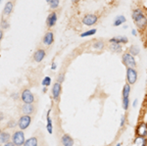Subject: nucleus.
<instances>
[{
  "label": "nucleus",
  "instance_id": "1",
  "mask_svg": "<svg viewBox=\"0 0 147 146\" xmlns=\"http://www.w3.org/2000/svg\"><path fill=\"white\" fill-rule=\"evenodd\" d=\"M132 19H134V24L139 29L143 30L147 27V18L144 16L143 12L140 9H136L132 12Z\"/></svg>",
  "mask_w": 147,
  "mask_h": 146
},
{
  "label": "nucleus",
  "instance_id": "2",
  "mask_svg": "<svg viewBox=\"0 0 147 146\" xmlns=\"http://www.w3.org/2000/svg\"><path fill=\"white\" fill-rule=\"evenodd\" d=\"M25 135L22 131H17L13 133L12 135V142L14 143L16 146H22L25 143Z\"/></svg>",
  "mask_w": 147,
  "mask_h": 146
},
{
  "label": "nucleus",
  "instance_id": "3",
  "mask_svg": "<svg viewBox=\"0 0 147 146\" xmlns=\"http://www.w3.org/2000/svg\"><path fill=\"white\" fill-rule=\"evenodd\" d=\"M123 63L127 66V68H134L136 66V59L130 53H125L123 55Z\"/></svg>",
  "mask_w": 147,
  "mask_h": 146
},
{
  "label": "nucleus",
  "instance_id": "4",
  "mask_svg": "<svg viewBox=\"0 0 147 146\" xmlns=\"http://www.w3.org/2000/svg\"><path fill=\"white\" fill-rule=\"evenodd\" d=\"M30 123H32V118H30V116H28V115H24V116L21 117L20 120H19L18 126H19V128L21 129V131H23V129H27L30 124Z\"/></svg>",
  "mask_w": 147,
  "mask_h": 146
},
{
  "label": "nucleus",
  "instance_id": "5",
  "mask_svg": "<svg viewBox=\"0 0 147 146\" xmlns=\"http://www.w3.org/2000/svg\"><path fill=\"white\" fill-rule=\"evenodd\" d=\"M137 79V72L134 68H127V81L129 84L136 83Z\"/></svg>",
  "mask_w": 147,
  "mask_h": 146
},
{
  "label": "nucleus",
  "instance_id": "6",
  "mask_svg": "<svg viewBox=\"0 0 147 146\" xmlns=\"http://www.w3.org/2000/svg\"><path fill=\"white\" fill-rule=\"evenodd\" d=\"M97 20H98V18H97L96 15H94V14H87V15H85L82 18V22L85 26H93L97 23Z\"/></svg>",
  "mask_w": 147,
  "mask_h": 146
},
{
  "label": "nucleus",
  "instance_id": "7",
  "mask_svg": "<svg viewBox=\"0 0 147 146\" xmlns=\"http://www.w3.org/2000/svg\"><path fill=\"white\" fill-rule=\"evenodd\" d=\"M22 100L24 103H27V104H32V102L34 101V94L30 92V89H25L22 93Z\"/></svg>",
  "mask_w": 147,
  "mask_h": 146
},
{
  "label": "nucleus",
  "instance_id": "8",
  "mask_svg": "<svg viewBox=\"0 0 147 146\" xmlns=\"http://www.w3.org/2000/svg\"><path fill=\"white\" fill-rule=\"evenodd\" d=\"M136 135L137 136H142V137H145L147 136V124L146 123H141L138 124L136 129Z\"/></svg>",
  "mask_w": 147,
  "mask_h": 146
},
{
  "label": "nucleus",
  "instance_id": "9",
  "mask_svg": "<svg viewBox=\"0 0 147 146\" xmlns=\"http://www.w3.org/2000/svg\"><path fill=\"white\" fill-rule=\"evenodd\" d=\"M57 22V14L56 12H52L48 15L47 17V20H46V25L48 28H52L55 26V24Z\"/></svg>",
  "mask_w": 147,
  "mask_h": 146
},
{
  "label": "nucleus",
  "instance_id": "10",
  "mask_svg": "<svg viewBox=\"0 0 147 146\" xmlns=\"http://www.w3.org/2000/svg\"><path fill=\"white\" fill-rule=\"evenodd\" d=\"M61 89H62L61 83H59V82L54 83L53 88H52V95H53L54 100H56V101L58 100L59 96H60V94H61Z\"/></svg>",
  "mask_w": 147,
  "mask_h": 146
},
{
  "label": "nucleus",
  "instance_id": "11",
  "mask_svg": "<svg viewBox=\"0 0 147 146\" xmlns=\"http://www.w3.org/2000/svg\"><path fill=\"white\" fill-rule=\"evenodd\" d=\"M46 53H45V50H43V49H38V50H36L34 54V59L35 62L39 63L41 62L42 60H43V58L45 57Z\"/></svg>",
  "mask_w": 147,
  "mask_h": 146
},
{
  "label": "nucleus",
  "instance_id": "12",
  "mask_svg": "<svg viewBox=\"0 0 147 146\" xmlns=\"http://www.w3.org/2000/svg\"><path fill=\"white\" fill-rule=\"evenodd\" d=\"M111 43H127L129 42V39H127V36H124V35H119V36H114L110 39Z\"/></svg>",
  "mask_w": 147,
  "mask_h": 146
},
{
  "label": "nucleus",
  "instance_id": "13",
  "mask_svg": "<svg viewBox=\"0 0 147 146\" xmlns=\"http://www.w3.org/2000/svg\"><path fill=\"white\" fill-rule=\"evenodd\" d=\"M54 41V34L53 32H46L45 35L43 36V39H42V42H43L45 45H51Z\"/></svg>",
  "mask_w": 147,
  "mask_h": 146
},
{
  "label": "nucleus",
  "instance_id": "14",
  "mask_svg": "<svg viewBox=\"0 0 147 146\" xmlns=\"http://www.w3.org/2000/svg\"><path fill=\"white\" fill-rule=\"evenodd\" d=\"M22 112L24 113V115L30 116L34 112V106L32 104H27V103H25L22 107Z\"/></svg>",
  "mask_w": 147,
  "mask_h": 146
},
{
  "label": "nucleus",
  "instance_id": "15",
  "mask_svg": "<svg viewBox=\"0 0 147 146\" xmlns=\"http://www.w3.org/2000/svg\"><path fill=\"white\" fill-rule=\"evenodd\" d=\"M61 142L64 146H74V140L69 135H64L61 138Z\"/></svg>",
  "mask_w": 147,
  "mask_h": 146
},
{
  "label": "nucleus",
  "instance_id": "16",
  "mask_svg": "<svg viewBox=\"0 0 147 146\" xmlns=\"http://www.w3.org/2000/svg\"><path fill=\"white\" fill-rule=\"evenodd\" d=\"M11 139V135L9 133H6V131H1V133H0V142L1 143H7L9 142Z\"/></svg>",
  "mask_w": 147,
  "mask_h": 146
},
{
  "label": "nucleus",
  "instance_id": "17",
  "mask_svg": "<svg viewBox=\"0 0 147 146\" xmlns=\"http://www.w3.org/2000/svg\"><path fill=\"white\" fill-rule=\"evenodd\" d=\"M13 2L12 1H9L7 2L5 4V7H4V11H3V15H6V16H9L10 14L12 13V11H13Z\"/></svg>",
  "mask_w": 147,
  "mask_h": 146
},
{
  "label": "nucleus",
  "instance_id": "18",
  "mask_svg": "<svg viewBox=\"0 0 147 146\" xmlns=\"http://www.w3.org/2000/svg\"><path fill=\"white\" fill-rule=\"evenodd\" d=\"M38 144V140L36 137H30L25 141L23 146H37Z\"/></svg>",
  "mask_w": 147,
  "mask_h": 146
},
{
  "label": "nucleus",
  "instance_id": "19",
  "mask_svg": "<svg viewBox=\"0 0 147 146\" xmlns=\"http://www.w3.org/2000/svg\"><path fill=\"white\" fill-rule=\"evenodd\" d=\"M134 144L136 146H146L147 141L145 137H142V136H137L134 140Z\"/></svg>",
  "mask_w": 147,
  "mask_h": 146
},
{
  "label": "nucleus",
  "instance_id": "20",
  "mask_svg": "<svg viewBox=\"0 0 147 146\" xmlns=\"http://www.w3.org/2000/svg\"><path fill=\"white\" fill-rule=\"evenodd\" d=\"M50 112H51V110H49L48 113H47V126H46V129H47V131H48L49 133H53V131H52V121H51V119H50Z\"/></svg>",
  "mask_w": 147,
  "mask_h": 146
},
{
  "label": "nucleus",
  "instance_id": "21",
  "mask_svg": "<svg viewBox=\"0 0 147 146\" xmlns=\"http://www.w3.org/2000/svg\"><path fill=\"white\" fill-rule=\"evenodd\" d=\"M125 22V18L124 16H118V17L115 19V21H114L113 25L115 26V27H118V26L122 25V24H124Z\"/></svg>",
  "mask_w": 147,
  "mask_h": 146
},
{
  "label": "nucleus",
  "instance_id": "22",
  "mask_svg": "<svg viewBox=\"0 0 147 146\" xmlns=\"http://www.w3.org/2000/svg\"><path fill=\"white\" fill-rule=\"evenodd\" d=\"M47 3L49 4V6H50L51 9H56L58 8L59 6V3H60V0H46Z\"/></svg>",
  "mask_w": 147,
  "mask_h": 146
},
{
  "label": "nucleus",
  "instance_id": "23",
  "mask_svg": "<svg viewBox=\"0 0 147 146\" xmlns=\"http://www.w3.org/2000/svg\"><path fill=\"white\" fill-rule=\"evenodd\" d=\"M130 92V85L129 83H125L123 88V97H129Z\"/></svg>",
  "mask_w": 147,
  "mask_h": 146
},
{
  "label": "nucleus",
  "instance_id": "24",
  "mask_svg": "<svg viewBox=\"0 0 147 146\" xmlns=\"http://www.w3.org/2000/svg\"><path fill=\"white\" fill-rule=\"evenodd\" d=\"M111 49H112L114 52L120 53L122 52V45L119 43H111Z\"/></svg>",
  "mask_w": 147,
  "mask_h": 146
},
{
  "label": "nucleus",
  "instance_id": "25",
  "mask_svg": "<svg viewBox=\"0 0 147 146\" xmlns=\"http://www.w3.org/2000/svg\"><path fill=\"white\" fill-rule=\"evenodd\" d=\"M129 53L131 54L132 56H136L139 54V48L136 45H131L129 48Z\"/></svg>",
  "mask_w": 147,
  "mask_h": 146
},
{
  "label": "nucleus",
  "instance_id": "26",
  "mask_svg": "<svg viewBox=\"0 0 147 146\" xmlns=\"http://www.w3.org/2000/svg\"><path fill=\"white\" fill-rule=\"evenodd\" d=\"M96 34V30H95V29H93V30H87V32H84V34H80V36H82V37L90 36V35H92V34Z\"/></svg>",
  "mask_w": 147,
  "mask_h": 146
},
{
  "label": "nucleus",
  "instance_id": "27",
  "mask_svg": "<svg viewBox=\"0 0 147 146\" xmlns=\"http://www.w3.org/2000/svg\"><path fill=\"white\" fill-rule=\"evenodd\" d=\"M129 97H123V108H124V110L129 109Z\"/></svg>",
  "mask_w": 147,
  "mask_h": 146
},
{
  "label": "nucleus",
  "instance_id": "28",
  "mask_svg": "<svg viewBox=\"0 0 147 146\" xmlns=\"http://www.w3.org/2000/svg\"><path fill=\"white\" fill-rule=\"evenodd\" d=\"M93 48L97 49V50H102L104 48V42L102 41H97L93 44Z\"/></svg>",
  "mask_w": 147,
  "mask_h": 146
},
{
  "label": "nucleus",
  "instance_id": "29",
  "mask_svg": "<svg viewBox=\"0 0 147 146\" xmlns=\"http://www.w3.org/2000/svg\"><path fill=\"white\" fill-rule=\"evenodd\" d=\"M51 84V79L49 77H45L43 79V81H42V85H44L46 87V86L50 85Z\"/></svg>",
  "mask_w": 147,
  "mask_h": 146
},
{
  "label": "nucleus",
  "instance_id": "30",
  "mask_svg": "<svg viewBox=\"0 0 147 146\" xmlns=\"http://www.w3.org/2000/svg\"><path fill=\"white\" fill-rule=\"evenodd\" d=\"M1 28L3 30H6V29H8V27H9V23H8V21L5 20V19H3V20L1 21Z\"/></svg>",
  "mask_w": 147,
  "mask_h": 146
},
{
  "label": "nucleus",
  "instance_id": "31",
  "mask_svg": "<svg viewBox=\"0 0 147 146\" xmlns=\"http://www.w3.org/2000/svg\"><path fill=\"white\" fill-rule=\"evenodd\" d=\"M64 79H65V75L61 74L60 76H59V77H58V81H57V82H59V83H62V82L64 81Z\"/></svg>",
  "mask_w": 147,
  "mask_h": 146
},
{
  "label": "nucleus",
  "instance_id": "32",
  "mask_svg": "<svg viewBox=\"0 0 147 146\" xmlns=\"http://www.w3.org/2000/svg\"><path fill=\"white\" fill-rule=\"evenodd\" d=\"M17 126V123H16L15 121H13V120L9 122V124H8V126H9V128H14V126Z\"/></svg>",
  "mask_w": 147,
  "mask_h": 146
},
{
  "label": "nucleus",
  "instance_id": "33",
  "mask_svg": "<svg viewBox=\"0 0 147 146\" xmlns=\"http://www.w3.org/2000/svg\"><path fill=\"white\" fill-rule=\"evenodd\" d=\"M125 122V116H122V118H121V128L124 126Z\"/></svg>",
  "mask_w": 147,
  "mask_h": 146
},
{
  "label": "nucleus",
  "instance_id": "34",
  "mask_svg": "<svg viewBox=\"0 0 147 146\" xmlns=\"http://www.w3.org/2000/svg\"><path fill=\"white\" fill-rule=\"evenodd\" d=\"M4 146H16V145L14 144L13 142H10V141H9V142L5 143V144H4Z\"/></svg>",
  "mask_w": 147,
  "mask_h": 146
},
{
  "label": "nucleus",
  "instance_id": "35",
  "mask_svg": "<svg viewBox=\"0 0 147 146\" xmlns=\"http://www.w3.org/2000/svg\"><path fill=\"white\" fill-rule=\"evenodd\" d=\"M3 119H4V115H3V113L0 112V122H1Z\"/></svg>",
  "mask_w": 147,
  "mask_h": 146
},
{
  "label": "nucleus",
  "instance_id": "36",
  "mask_svg": "<svg viewBox=\"0 0 147 146\" xmlns=\"http://www.w3.org/2000/svg\"><path fill=\"white\" fill-rule=\"evenodd\" d=\"M2 37H3V32H2V30H0V41H1Z\"/></svg>",
  "mask_w": 147,
  "mask_h": 146
},
{
  "label": "nucleus",
  "instance_id": "37",
  "mask_svg": "<svg viewBox=\"0 0 147 146\" xmlns=\"http://www.w3.org/2000/svg\"><path fill=\"white\" fill-rule=\"evenodd\" d=\"M51 69H52V70H55V69H56V64H55V63H53V64H52Z\"/></svg>",
  "mask_w": 147,
  "mask_h": 146
},
{
  "label": "nucleus",
  "instance_id": "38",
  "mask_svg": "<svg viewBox=\"0 0 147 146\" xmlns=\"http://www.w3.org/2000/svg\"><path fill=\"white\" fill-rule=\"evenodd\" d=\"M136 104H137V99L134 101V107H136Z\"/></svg>",
  "mask_w": 147,
  "mask_h": 146
},
{
  "label": "nucleus",
  "instance_id": "39",
  "mask_svg": "<svg viewBox=\"0 0 147 146\" xmlns=\"http://www.w3.org/2000/svg\"><path fill=\"white\" fill-rule=\"evenodd\" d=\"M132 34H134V36L136 35V30H132Z\"/></svg>",
  "mask_w": 147,
  "mask_h": 146
},
{
  "label": "nucleus",
  "instance_id": "40",
  "mask_svg": "<svg viewBox=\"0 0 147 146\" xmlns=\"http://www.w3.org/2000/svg\"><path fill=\"white\" fill-rule=\"evenodd\" d=\"M80 0H72V2L73 3H78V2H80Z\"/></svg>",
  "mask_w": 147,
  "mask_h": 146
},
{
  "label": "nucleus",
  "instance_id": "41",
  "mask_svg": "<svg viewBox=\"0 0 147 146\" xmlns=\"http://www.w3.org/2000/svg\"><path fill=\"white\" fill-rule=\"evenodd\" d=\"M46 90H47L46 87H44V88H43V92H46Z\"/></svg>",
  "mask_w": 147,
  "mask_h": 146
},
{
  "label": "nucleus",
  "instance_id": "42",
  "mask_svg": "<svg viewBox=\"0 0 147 146\" xmlns=\"http://www.w3.org/2000/svg\"><path fill=\"white\" fill-rule=\"evenodd\" d=\"M116 146H121V144H120V143H118V144L116 145Z\"/></svg>",
  "mask_w": 147,
  "mask_h": 146
},
{
  "label": "nucleus",
  "instance_id": "43",
  "mask_svg": "<svg viewBox=\"0 0 147 146\" xmlns=\"http://www.w3.org/2000/svg\"><path fill=\"white\" fill-rule=\"evenodd\" d=\"M1 1H2V0H0V3H1Z\"/></svg>",
  "mask_w": 147,
  "mask_h": 146
},
{
  "label": "nucleus",
  "instance_id": "44",
  "mask_svg": "<svg viewBox=\"0 0 147 146\" xmlns=\"http://www.w3.org/2000/svg\"><path fill=\"white\" fill-rule=\"evenodd\" d=\"M0 133H1V129H0Z\"/></svg>",
  "mask_w": 147,
  "mask_h": 146
},
{
  "label": "nucleus",
  "instance_id": "45",
  "mask_svg": "<svg viewBox=\"0 0 147 146\" xmlns=\"http://www.w3.org/2000/svg\"><path fill=\"white\" fill-rule=\"evenodd\" d=\"M0 143H1V142H0ZM0 146H1V144H0Z\"/></svg>",
  "mask_w": 147,
  "mask_h": 146
}]
</instances>
